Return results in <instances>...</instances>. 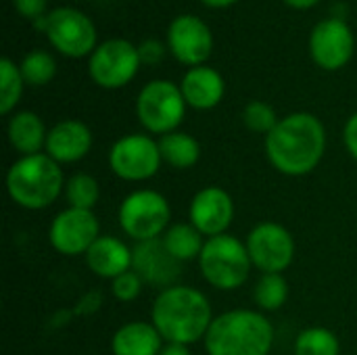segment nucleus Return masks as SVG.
Segmentation results:
<instances>
[{
	"mask_svg": "<svg viewBox=\"0 0 357 355\" xmlns=\"http://www.w3.org/2000/svg\"><path fill=\"white\" fill-rule=\"evenodd\" d=\"M287 6H291V8H297V10H307V8H312V6H316L320 0H282Z\"/></svg>",
	"mask_w": 357,
	"mask_h": 355,
	"instance_id": "35",
	"label": "nucleus"
},
{
	"mask_svg": "<svg viewBox=\"0 0 357 355\" xmlns=\"http://www.w3.org/2000/svg\"><path fill=\"white\" fill-rule=\"evenodd\" d=\"M180 90L190 109L211 111L222 103L226 94V82L218 69L209 65H199V67H190L184 73L180 82Z\"/></svg>",
	"mask_w": 357,
	"mask_h": 355,
	"instance_id": "18",
	"label": "nucleus"
},
{
	"mask_svg": "<svg viewBox=\"0 0 357 355\" xmlns=\"http://www.w3.org/2000/svg\"><path fill=\"white\" fill-rule=\"evenodd\" d=\"M199 268L203 278L213 289L236 291L249 280L253 262L245 241L226 232L205 241V247L199 255Z\"/></svg>",
	"mask_w": 357,
	"mask_h": 355,
	"instance_id": "5",
	"label": "nucleus"
},
{
	"mask_svg": "<svg viewBox=\"0 0 357 355\" xmlns=\"http://www.w3.org/2000/svg\"><path fill=\"white\" fill-rule=\"evenodd\" d=\"M63 195H65V199L69 203L67 207L94 211V207H96V203L100 199V186H98V180L94 176L77 172V174L67 178Z\"/></svg>",
	"mask_w": 357,
	"mask_h": 355,
	"instance_id": "26",
	"label": "nucleus"
},
{
	"mask_svg": "<svg viewBox=\"0 0 357 355\" xmlns=\"http://www.w3.org/2000/svg\"><path fill=\"white\" fill-rule=\"evenodd\" d=\"M13 8L31 21H42L48 15V0H13Z\"/></svg>",
	"mask_w": 357,
	"mask_h": 355,
	"instance_id": "31",
	"label": "nucleus"
},
{
	"mask_svg": "<svg viewBox=\"0 0 357 355\" xmlns=\"http://www.w3.org/2000/svg\"><path fill=\"white\" fill-rule=\"evenodd\" d=\"M278 121H280V117L276 115V111H274V107L270 103L251 100L243 109V123H245L247 130H251L255 134L268 136L278 126Z\"/></svg>",
	"mask_w": 357,
	"mask_h": 355,
	"instance_id": "29",
	"label": "nucleus"
},
{
	"mask_svg": "<svg viewBox=\"0 0 357 355\" xmlns=\"http://www.w3.org/2000/svg\"><path fill=\"white\" fill-rule=\"evenodd\" d=\"M159 151L165 165L174 169H190L201 159V144L188 132H169L159 138Z\"/></svg>",
	"mask_w": 357,
	"mask_h": 355,
	"instance_id": "22",
	"label": "nucleus"
},
{
	"mask_svg": "<svg viewBox=\"0 0 357 355\" xmlns=\"http://www.w3.org/2000/svg\"><path fill=\"white\" fill-rule=\"evenodd\" d=\"M253 297L259 312H278L289 299V282L282 274H261Z\"/></svg>",
	"mask_w": 357,
	"mask_h": 355,
	"instance_id": "28",
	"label": "nucleus"
},
{
	"mask_svg": "<svg viewBox=\"0 0 357 355\" xmlns=\"http://www.w3.org/2000/svg\"><path fill=\"white\" fill-rule=\"evenodd\" d=\"M84 257L90 272L107 280H115L117 276L130 272L134 264V251L121 239L111 234H100Z\"/></svg>",
	"mask_w": 357,
	"mask_h": 355,
	"instance_id": "19",
	"label": "nucleus"
},
{
	"mask_svg": "<svg viewBox=\"0 0 357 355\" xmlns=\"http://www.w3.org/2000/svg\"><path fill=\"white\" fill-rule=\"evenodd\" d=\"M165 341L153 322L134 320L119 326L111 339L113 355H159Z\"/></svg>",
	"mask_w": 357,
	"mask_h": 355,
	"instance_id": "20",
	"label": "nucleus"
},
{
	"mask_svg": "<svg viewBox=\"0 0 357 355\" xmlns=\"http://www.w3.org/2000/svg\"><path fill=\"white\" fill-rule=\"evenodd\" d=\"M61 163L46 153L19 157L6 172V192L10 201L27 211L50 207L65 192Z\"/></svg>",
	"mask_w": 357,
	"mask_h": 355,
	"instance_id": "4",
	"label": "nucleus"
},
{
	"mask_svg": "<svg viewBox=\"0 0 357 355\" xmlns=\"http://www.w3.org/2000/svg\"><path fill=\"white\" fill-rule=\"evenodd\" d=\"M38 29L44 31L56 52L69 59L90 56L98 46L94 21L73 6H59L50 10L42 21H38Z\"/></svg>",
	"mask_w": 357,
	"mask_h": 355,
	"instance_id": "7",
	"label": "nucleus"
},
{
	"mask_svg": "<svg viewBox=\"0 0 357 355\" xmlns=\"http://www.w3.org/2000/svg\"><path fill=\"white\" fill-rule=\"evenodd\" d=\"M6 138H8V144L21 157H27V155L44 153L48 130H46L42 117L36 115L33 111H17L8 119Z\"/></svg>",
	"mask_w": 357,
	"mask_h": 355,
	"instance_id": "21",
	"label": "nucleus"
},
{
	"mask_svg": "<svg viewBox=\"0 0 357 355\" xmlns=\"http://www.w3.org/2000/svg\"><path fill=\"white\" fill-rule=\"evenodd\" d=\"M188 220L205 239L226 234L234 220V201L230 192L222 186L201 188L190 201Z\"/></svg>",
	"mask_w": 357,
	"mask_h": 355,
	"instance_id": "15",
	"label": "nucleus"
},
{
	"mask_svg": "<svg viewBox=\"0 0 357 355\" xmlns=\"http://www.w3.org/2000/svg\"><path fill=\"white\" fill-rule=\"evenodd\" d=\"M100 236V222L94 211L65 207L59 211L48 228V241L52 249L65 257L86 255L88 249Z\"/></svg>",
	"mask_w": 357,
	"mask_h": 355,
	"instance_id": "12",
	"label": "nucleus"
},
{
	"mask_svg": "<svg viewBox=\"0 0 357 355\" xmlns=\"http://www.w3.org/2000/svg\"><path fill=\"white\" fill-rule=\"evenodd\" d=\"M274 326L259 310H230L213 318L203 345L207 355H270Z\"/></svg>",
	"mask_w": 357,
	"mask_h": 355,
	"instance_id": "3",
	"label": "nucleus"
},
{
	"mask_svg": "<svg viewBox=\"0 0 357 355\" xmlns=\"http://www.w3.org/2000/svg\"><path fill=\"white\" fill-rule=\"evenodd\" d=\"M356 50L351 27L341 17H331L314 25L310 33V56L324 71H339L349 65Z\"/></svg>",
	"mask_w": 357,
	"mask_h": 355,
	"instance_id": "13",
	"label": "nucleus"
},
{
	"mask_svg": "<svg viewBox=\"0 0 357 355\" xmlns=\"http://www.w3.org/2000/svg\"><path fill=\"white\" fill-rule=\"evenodd\" d=\"M92 149V132L79 119H61L48 130L44 153L56 163H77Z\"/></svg>",
	"mask_w": 357,
	"mask_h": 355,
	"instance_id": "17",
	"label": "nucleus"
},
{
	"mask_svg": "<svg viewBox=\"0 0 357 355\" xmlns=\"http://www.w3.org/2000/svg\"><path fill=\"white\" fill-rule=\"evenodd\" d=\"M117 220L126 236H130L134 243H144L165 234V230L172 226V207L161 192L138 188L121 201Z\"/></svg>",
	"mask_w": 357,
	"mask_h": 355,
	"instance_id": "6",
	"label": "nucleus"
},
{
	"mask_svg": "<svg viewBox=\"0 0 357 355\" xmlns=\"http://www.w3.org/2000/svg\"><path fill=\"white\" fill-rule=\"evenodd\" d=\"M161 165L159 140H153L151 134H126L109 149V167L126 182H146Z\"/></svg>",
	"mask_w": 357,
	"mask_h": 355,
	"instance_id": "10",
	"label": "nucleus"
},
{
	"mask_svg": "<svg viewBox=\"0 0 357 355\" xmlns=\"http://www.w3.org/2000/svg\"><path fill=\"white\" fill-rule=\"evenodd\" d=\"M134 264L132 270L144 280V285L157 289H169L180 285L182 264L167 251L163 239H153L134 245Z\"/></svg>",
	"mask_w": 357,
	"mask_h": 355,
	"instance_id": "16",
	"label": "nucleus"
},
{
	"mask_svg": "<svg viewBox=\"0 0 357 355\" xmlns=\"http://www.w3.org/2000/svg\"><path fill=\"white\" fill-rule=\"evenodd\" d=\"M343 142H345L347 153L357 161V113H354V115L345 121V128H343Z\"/></svg>",
	"mask_w": 357,
	"mask_h": 355,
	"instance_id": "33",
	"label": "nucleus"
},
{
	"mask_svg": "<svg viewBox=\"0 0 357 355\" xmlns=\"http://www.w3.org/2000/svg\"><path fill=\"white\" fill-rule=\"evenodd\" d=\"M21 75L25 80V86H46L54 80L56 75V61L50 52L46 50H29L21 63H19Z\"/></svg>",
	"mask_w": 357,
	"mask_h": 355,
	"instance_id": "27",
	"label": "nucleus"
},
{
	"mask_svg": "<svg viewBox=\"0 0 357 355\" xmlns=\"http://www.w3.org/2000/svg\"><path fill=\"white\" fill-rule=\"evenodd\" d=\"M167 50L182 65L199 67L213 52V33L197 15H178L167 27Z\"/></svg>",
	"mask_w": 357,
	"mask_h": 355,
	"instance_id": "14",
	"label": "nucleus"
},
{
	"mask_svg": "<svg viewBox=\"0 0 357 355\" xmlns=\"http://www.w3.org/2000/svg\"><path fill=\"white\" fill-rule=\"evenodd\" d=\"M326 153V128L307 111H297L278 121L266 136V157L270 165L291 178L312 174Z\"/></svg>",
	"mask_w": 357,
	"mask_h": 355,
	"instance_id": "1",
	"label": "nucleus"
},
{
	"mask_svg": "<svg viewBox=\"0 0 357 355\" xmlns=\"http://www.w3.org/2000/svg\"><path fill=\"white\" fill-rule=\"evenodd\" d=\"M140 65L138 44L126 38H109L88 56V73L92 82L105 90L128 86L136 77Z\"/></svg>",
	"mask_w": 357,
	"mask_h": 355,
	"instance_id": "9",
	"label": "nucleus"
},
{
	"mask_svg": "<svg viewBox=\"0 0 357 355\" xmlns=\"http://www.w3.org/2000/svg\"><path fill=\"white\" fill-rule=\"evenodd\" d=\"M25 80L21 75V69L17 63H13L8 56L0 59V113L10 115L21 96H23Z\"/></svg>",
	"mask_w": 357,
	"mask_h": 355,
	"instance_id": "25",
	"label": "nucleus"
},
{
	"mask_svg": "<svg viewBox=\"0 0 357 355\" xmlns=\"http://www.w3.org/2000/svg\"><path fill=\"white\" fill-rule=\"evenodd\" d=\"M159 355H192L188 345H180V343H165Z\"/></svg>",
	"mask_w": 357,
	"mask_h": 355,
	"instance_id": "34",
	"label": "nucleus"
},
{
	"mask_svg": "<svg viewBox=\"0 0 357 355\" xmlns=\"http://www.w3.org/2000/svg\"><path fill=\"white\" fill-rule=\"evenodd\" d=\"M199 2H203L205 6H211V8H228V6L236 4L238 0H199Z\"/></svg>",
	"mask_w": 357,
	"mask_h": 355,
	"instance_id": "36",
	"label": "nucleus"
},
{
	"mask_svg": "<svg viewBox=\"0 0 357 355\" xmlns=\"http://www.w3.org/2000/svg\"><path fill=\"white\" fill-rule=\"evenodd\" d=\"M213 318L215 316L205 293L186 285L159 291L151 310V322L163 341L188 347L205 339Z\"/></svg>",
	"mask_w": 357,
	"mask_h": 355,
	"instance_id": "2",
	"label": "nucleus"
},
{
	"mask_svg": "<svg viewBox=\"0 0 357 355\" xmlns=\"http://www.w3.org/2000/svg\"><path fill=\"white\" fill-rule=\"evenodd\" d=\"M247 251L261 274H282L295 259V239L278 222H261L247 234Z\"/></svg>",
	"mask_w": 357,
	"mask_h": 355,
	"instance_id": "11",
	"label": "nucleus"
},
{
	"mask_svg": "<svg viewBox=\"0 0 357 355\" xmlns=\"http://www.w3.org/2000/svg\"><path fill=\"white\" fill-rule=\"evenodd\" d=\"M165 52H167V46L161 40H155V38L144 40V42L138 44V54H140L142 65H157V63H161Z\"/></svg>",
	"mask_w": 357,
	"mask_h": 355,
	"instance_id": "32",
	"label": "nucleus"
},
{
	"mask_svg": "<svg viewBox=\"0 0 357 355\" xmlns=\"http://www.w3.org/2000/svg\"><path fill=\"white\" fill-rule=\"evenodd\" d=\"M295 355H339L341 343L339 337L324 326H312L297 335Z\"/></svg>",
	"mask_w": 357,
	"mask_h": 355,
	"instance_id": "24",
	"label": "nucleus"
},
{
	"mask_svg": "<svg viewBox=\"0 0 357 355\" xmlns=\"http://www.w3.org/2000/svg\"><path fill=\"white\" fill-rule=\"evenodd\" d=\"M186 109L188 105L180 86L169 80H153L136 96V115L149 134L165 136L176 132L184 121Z\"/></svg>",
	"mask_w": 357,
	"mask_h": 355,
	"instance_id": "8",
	"label": "nucleus"
},
{
	"mask_svg": "<svg viewBox=\"0 0 357 355\" xmlns=\"http://www.w3.org/2000/svg\"><path fill=\"white\" fill-rule=\"evenodd\" d=\"M167 251L180 262H192V259H199L203 247H205V236L190 224V222H180V224H172L165 234L161 236Z\"/></svg>",
	"mask_w": 357,
	"mask_h": 355,
	"instance_id": "23",
	"label": "nucleus"
},
{
	"mask_svg": "<svg viewBox=\"0 0 357 355\" xmlns=\"http://www.w3.org/2000/svg\"><path fill=\"white\" fill-rule=\"evenodd\" d=\"M142 289H144V280L134 270H130V272L117 276L115 280H111V293L121 303H130V301L138 299Z\"/></svg>",
	"mask_w": 357,
	"mask_h": 355,
	"instance_id": "30",
	"label": "nucleus"
}]
</instances>
